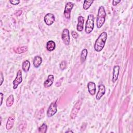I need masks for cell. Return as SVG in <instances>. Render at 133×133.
I'll return each mask as SVG.
<instances>
[{
    "mask_svg": "<svg viewBox=\"0 0 133 133\" xmlns=\"http://www.w3.org/2000/svg\"><path fill=\"white\" fill-rule=\"evenodd\" d=\"M107 37L108 35L106 32H103L99 35L94 45V49L95 51L100 52L103 49L107 39Z\"/></svg>",
    "mask_w": 133,
    "mask_h": 133,
    "instance_id": "1",
    "label": "cell"
},
{
    "mask_svg": "<svg viewBox=\"0 0 133 133\" xmlns=\"http://www.w3.org/2000/svg\"><path fill=\"white\" fill-rule=\"evenodd\" d=\"M106 12L104 7L103 6L99 7L97 17V26L98 28H101L104 24L105 21Z\"/></svg>",
    "mask_w": 133,
    "mask_h": 133,
    "instance_id": "2",
    "label": "cell"
},
{
    "mask_svg": "<svg viewBox=\"0 0 133 133\" xmlns=\"http://www.w3.org/2000/svg\"><path fill=\"white\" fill-rule=\"evenodd\" d=\"M94 28V16L89 14L87 17V20L85 25V32L86 34H90Z\"/></svg>",
    "mask_w": 133,
    "mask_h": 133,
    "instance_id": "3",
    "label": "cell"
},
{
    "mask_svg": "<svg viewBox=\"0 0 133 133\" xmlns=\"http://www.w3.org/2000/svg\"><path fill=\"white\" fill-rule=\"evenodd\" d=\"M57 100L52 102L47 111V116L48 117H51L53 116L57 112Z\"/></svg>",
    "mask_w": 133,
    "mask_h": 133,
    "instance_id": "4",
    "label": "cell"
},
{
    "mask_svg": "<svg viewBox=\"0 0 133 133\" xmlns=\"http://www.w3.org/2000/svg\"><path fill=\"white\" fill-rule=\"evenodd\" d=\"M82 100L79 99L74 104V105L71 111V114H70V118L72 119L75 118L77 113H78V112L80 110V108H81V107L82 105Z\"/></svg>",
    "mask_w": 133,
    "mask_h": 133,
    "instance_id": "5",
    "label": "cell"
},
{
    "mask_svg": "<svg viewBox=\"0 0 133 133\" xmlns=\"http://www.w3.org/2000/svg\"><path fill=\"white\" fill-rule=\"evenodd\" d=\"M22 82V71L19 70L18 71L15 79L12 82L13 84V89H16L17 88L18 86Z\"/></svg>",
    "mask_w": 133,
    "mask_h": 133,
    "instance_id": "6",
    "label": "cell"
},
{
    "mask_svg": "<svg viewBox=\"0 0 133 133\" xmlns=\"http://www.w3.org/2000/svg\"><path fill=\"white\" fill-rule=\"evenodd\" d=\"M74 6V4L72 2H68L64 8V16L66 19H70L71 17V12Z\"/></svg>",
    "mask_w": 133,
    "mask_h": 133,
    "instance_id": "7",
    "label": "cell"
},
{
    "mask_svg": "<svg viewBox=\"0 0 133 133\" xmlns=\"http://www.w3.org/2000/svg\"><path fill=\"white\" fill-rule=\"evenodd\" d=\"M61 38L64 44L68 45L70 43V32L68 29H64L61 34Z\"/></svg>",
    "mask_w": 133,
    "mask_h": 133,
    "instance_id": "8",
    "label": "cell"
},
{
    "mask_svg": "<svg viewBox=\"0 0 133 133\" xmlns=\"http://www.w3.org/2000/svg\"><path fill=\"white\" fill-rule=\"evenodd\" d=\"M44 20L45 24L49 26L54 23L55 21V17L53 14L48 13L45 16Z\"/></svg>",
    "mask_w": 133,
    "mask_h": 133,
    "instance_id": "9",
    "label": "cell"
},
{
    "mask_svg": "<svg viewBox=\"0 0 133 133\" xmlns=\"http://www.w3.org/2000/svg\"><path fill=\"white\" fill-rule=\"evenodd\" d=\"M120 67L119 65H114L113 69V74H112V81L113 83H115L118 79L119 72Z\"/></svg>",
    "mask_w": 133,
    "mask_h": 133,
    "instance_id": "10",
    "label": "cell"
},
{
    "mask_svg": "<svg viewBox=\"0 0 133 133\" xmlns=\"http://www.w3.org/2000/svg\"><path fill=\"white\" fill-rule=\"evenodd\" d=\"M105 86L102 84L99 85L98 91L96 96V99L98 100H99L102 97V96L105 94Z\"/></svg>",
    "mask_w": 133,
    "mask_h": 133,
    "instance_id": "11",
    "label": "cell"
},
{
    "mask_svg": "<svg viewBox=\"0 0 133 133\" xmlns=\"http://www.w3.org/2000/svg\"><path fill=\"white\" fill-rule=\"evenodd\" d=\"M87 87H88V90L90 95L91 96H94L96 94V84L93 82H89L87 84Z\"/></svg>",
    "mask_w": 133,
    "mask_h": 133,
    "instance_id": "12",
    "label": "cell"
},
{
    "mask_svg": "<svg viewBox=\"0 0 133 133\" xmlns=\"http://www.w3.org/2000/svg\"><path fill=\"white\" fill-rule=\"evenodd\" d=\"M84 19L82 16H79L78 17V22L76 25V30L78 32H82L84 28Z\"/></svg>",
    "mask_w": 133,
    "mask_h": 133,
    "instance_id": "13",
    "label": "cell"
},
{
    "mask_svg": "<svg viewBox=\"0 0 133 133\" xmlns=\"http://www.w3.org/2000/svg\"><path fill=\"white\" fill-rule=\"evenodd\" d=\"M54 76L53 75L50 74L48 76L47 79L45 81V82H44V86L45 88H48L50 87L54 83Z\"/></svg>",
    "mask_w": 133,
    "mask_h": 133,
    "instance_id": "14",
    "label": "cell"
},
{
    "mask_svg": "<svg viewBox=\"0 0 133 133\" xmlns=\"http://www.w3.org/2000/svg\"><path fill=\"white\" fill-rule=\"evenodd\" d=\"M15 117L14 116H10L9 117L6 125V128L7 130H10L13 127L15 123Z\"/></svg>",
    "mask_w": 133,
    "mask_h": 133,
    "instance_id": "15",
    "label": "cell"
},
{
    "mask_svg": "<svg viewBox=\"0 0 133 133\" xmlns=\"http://www.w3.org/2000/svg\"><path fill=\"white\" fill-rule=\"evenodd\" d=\"M42 62V58L39 56H36L33 59V65L35 68H38Z\"/></svg>",
    "mask_w": 133,
    "mask_h": 133,
    "instance_id": "16",
    "label": "cell"
},
{
    "mask_svg": "<svg viewBox=\"0 0 133 133\" xmlns=\"http://www.w3.org/2000/svg\"><path fill=\"white\" fill-rule=\"evenodd\" d=\"M56 48V43L54 41L50 40L47 42L46 49L49 51H53Z\"/></svg>",
    "mask_w": 133,
    "mask_h": 133,
    "instance_id": "17",
    "label": "cell"
},
{
    "mask_svg": "<svg viewBox=\"0 0 133 133\" xmlns=\"http://www.w3.org/2000/svg\"><path fill=\"white\" fill-rule=\"evenodd\" d=\"M28 50V47L27 46H22L17 47L14 50L15 52L17 54H21L26 52Z\"/></svg>",
    "mask_w": 133,
    "mask_h": 133,
    "instance_id": "18",
    "label": "cell"
},
{
    "mask_svg": "<svg viewBox=\"0 0 133 133\" xmlns=\"http://www.w3.org/2000/svg\"><path fill=\"white\" fill-rule=\"evenodd\" d=\"M30 62L29 60H25L24 61L22 64V69L25 72H28L30 68Z\"/></svg>",
    "mask_w": 133,
    "mask_h": 133,
    "instance_id": "19",
    "label": "cell"
},
{
    "mask_svg": "<svg viewBox=\"0 0 133 133\" xmlns=\"http://www.w3.org/2000/svg\"><path fill=\"white\" fill-rule=\"evenodd\" d=\"M14 96L13 95H10L7 98V100L6 101V106L8 108H10L14 104Z\"/></svg>",
    "mask_w": 133,
    "mask_h": 133,
    "instance_id": "20",
    "label": "cell"
},
{
    "mask_svg": "<svg viewBox=\"0 0 133 133\" xmlns=\"http://www.w3.org/2000/svg\"><path fill=\"white\" fill-rule=\"evenodd\" d=\"M87 54H88V51H87V49L85 48V49H83L82 51H81V57H80V58H81V62L83 63H84L86 58H87Z\"/></svg>",
    "mask_w": 133,
    "mask_h": 133,
    "instance_id": "21",
    "label": "cell"
},
{
    "mask_svg": "<svg viewBox=\"0 0 133 133\" xmlns=\"http://www.w3.org/2000/svg\"><path fill=\"white\" fill-rule=\"evenodd\" d=\"M94 1H87V0H85L84 1V4H83V9L84 10H87L88 9H89V8L91 6V5H92V4L94 3Z\"/></svg>",
    "mask_w": 133,
    "mask_h": 133,
    "instance_id": "22",
    "label": "cell"
},
{
    "mask_svg": "<svg viewBox=\"0 0 133 133\" xmlns=\"http://www.w3.org/2000/svg\"><path fill=\"white\" fill-rule=\"evenodd\" d=\"M47 130V126L45 123H43L38 128V132L41 133H46Z\"/></svg>",
    "mask_w": 133,
    "mask_h": 133,
    "instance_id": "23",
    "label": "cell"
},
{
    "mask_svg": "<svg viewBox=\"0 0 133 133\" xmlns=\"http://www.w3.org/2000/svg\"><path fill=\"white\" fill-rule=\"evenodd\" d=\"M26 127V123L25 121H21L20 122L18 125V129L20 131L25 129Z\"/></svg>",
    "mask_w": 133,
    "mask_h": 133,
    "instance_id": "24",
    "label": "cell"
},
{
    "mask_svg": "<svg viewBox=\"0 0 133 133\" xmlns=\"http://www.w3.org/2000/svg\"><path fill=\"white\" fill-rule=\"evenodd\" d=\"M44 116V109H42L38 111L37 115V118L38 119H41V118H43Z\"/></svg>",
    "mask_w": 133,
    "mask_h": 133,
    "instance_id": "25",
    "label": "cell"
},
{
    "mask_svg": "<svg viewBox=\"0 0 133 133\" xmlns=\"http://www.w3.org/2000/svg\"><path fill=\"white\" fill-rule=\"evenodd\" d=\"M59 67L61 70H63L66 68V62L65 61H62L59 65Z\"/></svg>",
    "mask_w": 133,
    "mask_h": 133,
    "instance_id": "26",
    "label": "cell"
},
{
    "mask_svg": "<svg viewBox=\"0 0 133 133\" xmlns=\"http://www.w3.org/2000/svg\"><path fill=\"white\" fill-rule=\"evenodd\" d=\"M71 35H72V37H73L74 38H75V39L77 38V37H78V33H77L76 32L74 31H72L71 32Z\"/></svg>",
    "mask_w": 133,
    "mask_h": 133,
    "instance_id": "27",
    "label": "cell"
},
{
    "mask_svg": "<svg viewBox=\"0 0 133 133\" xmlns=\"http://www.w3.org/2000/svg\"><path fill=\"white\" fill-rule=\"evenodd\" d=\"M9 2L11 4L14 5H17L20 3V1L18 0H12V1H9Z\"/></svg>",
    "mask_w": 133,
    "mask_h": 133,
    "instance_id": "28",
    "label": "cell"
},
{
    "mask_svg": "<svg viewBox=\"0 0 133 133\" xmlns=\"http://www.w3.org/2000/svg\"><path fill=\"white\" fill-rule=\"evenodd\" d=\"M121 2V0H119V1H117V0H113V1H112V5H113V6H116L119 3H120Z\"/></svg>",
    "mask_w": 133,
    "mask_h": 133,
    "instance_id": "29",
    "label": "cell"
},
{
    "mask_svg": "<svg viewBox=\"0 0 133 133\" xmlns=\"http://www.w3.org/2000/svg\"><path fill=\"white\" fill-rule=\"evenodd\" d=\"M0 79H1V82H0V86H2V85L3 84V82H4V76H3V73L2 72H1V76H0Z\"/></svg>",
    "mask_w": 133,
    "mask_h": 133,
    "instance_id": "30",
    "label": "cell"
},
{
    "mask_svg": "<svg viewBox=\"0 0 133 133\" xmlns=\"http://www.w3.org/2000/svg\"><path fill=\"white\" fill-rule=\"evenodd\" d=\"M0 97H1V103H0V106L2 105V103H3V97H4V95L2 92L0 93Z\"/></svg>",
    "mask_w": 133,
    "mask_h": 133,
    "instance_id": "31",
    "label": "cell"
},
{
    "mask_svg": "<svg viewBox=\"0 0 133 133\" xmlns=\"http://www.w3.org/2000/svg\"><path fill=\"white\" fill-rule=\"evenodd\" d=\"M22 10H17L16 11V13H15V15L17 16H20L21 14H22Z\"/></svg>",
    "mask_w": 133,
    "mask_h": 133,
    "instance_id": "32",
    "label": "cell"
},
{
    "mask_svg": "<svg viewBox=\"0 0 133 133\" xmlns=\"http://www.w3.org/2000/svg\"><path fill=\"white\" fill-rule=\"evenodd\" d=\"M66 132H73V131L72 130H68L66 131Z\"/></svg>",
    "mask_w": 133,
    "mask_h": 133,
    "instance_id": "33",
    "label": "cell"
}]
</instances>
